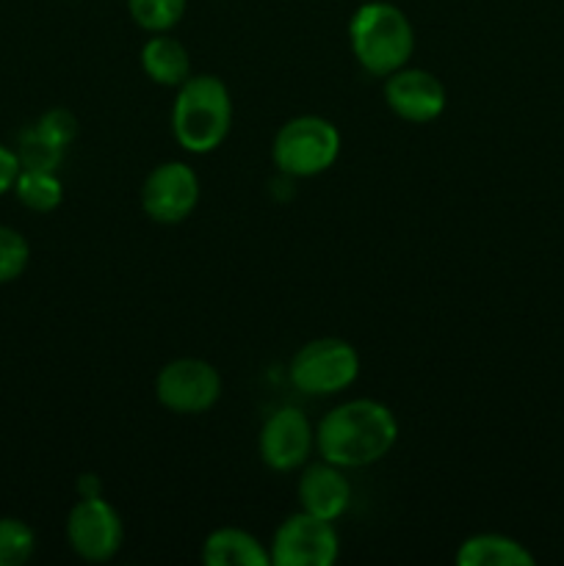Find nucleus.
I'll list each match as a JSON object with an SVG mask.
<instances>
[{"label": "nucleus", "mask_w": 564, "mask_h": 566, "mask_svg": "<svg viewBox=\"0 0 564 566\" xmlns=\"http://www.w3.org/2000/svg\"><path fill=\"white\" fill-rule=\"evenodd\" d=\"M155 398L175 415H205L221 398V376L208 359H171L158 370Z\"/></svg>", "instance_id": "423d86ee"}, {"label": "nucleus", "mask_w": 564, "mask_h": 566, "mask_svg": "<svg viewBox=\"0 0 564 566\" xmlns=\"http://www.w3.org/2000/svg\"><path fill=\"white\" fill-rule=\"evenodd\" d=\"M36 551V534L20 517H0V566H22Z\"/></svg>", "instance_id": "6ab92c4d"}, {"label": "nucleus", "mask_w": 564, "mask_h": 566, "mask_svg": "<svg viewBox=\"0 0 564 566\" xmlns=\"http://www.w3.org/2000/svg\"><path fill=\"white\" fill-rule=\"evenodd\" d=\"M202 562L208 566H271V556L258 536L227 525L202 542Z\"/></svg>", "instance_id": "4468645a"}, {"label": "nucleus", "mask_w": 564, "mask_h": 566, "mask_svg": "<svg viewBox=\"0 0 564 566\" xmlns=\"http://www.w3.org/2000/svg\"><path fill=\"white\" fill-rule=\"evenodd\" d=\"M315 446V431L307 415L296 407H282L265 418L258 437L260 459L269 470L291 473L307 462Z\"/></svg>", "instance_id": "9d476101"}, {"label": "nucleus", "mask_w": 564, "mask_h": 566, "mask_svg": "<svg viewBox=\"0 0 564 566\" xmlns=\"http://www.w3.org/2000/svg\"><path fill=\"white\" fill-rule=\"evenodd\" d=\"M31 263V243L20 230L0 224V285L20 280Z\"/></svg>", "instance_id": "aec40b11"}, {"label": "nucleus", "mask_w": 564, "mask_h": 566, "mask_svg": "<svg viewBox=\"0 0 564 566\" xmlns=\"http://www.w3.org/2000/svg\"><path fill=\"white\" fill-rule=\"evenodd\" d=\"M14 153L20 158L22 169L31 171H55L61 166V160H64V147L50 142L36 125H28L25 130H20Z\"/></svg>", "instance_id": "f3484780"}, {"label": "nucleus", "mask_w": 564, "mask_h": 566, "mask_svg": "<svg viewBox=\"0 0 564 566\" xmlns=\"http://www.w3.org/2000/svg\"><path fill=\"white\" fill-rule=\"evenodd\" d=\"M269 556L271 566H332L341 556V539L330 520L296 512L276 528Z\"/></svg>", "instance_id": "0eeeda50"}, {"label": "nucleus", "mask_w": 564, "mask_h": 566, "mask_svg": "<svg viewBox=\"0 0 564 566\" xmlns=\"http://www.w3.org/2000/svg\"><path fill=\"white\" fill-rule=\"evenodd\" d=\"M398 440V420L387 403L374 398H354L341 403L315 429V448L324 462L343 470L368 468L382 462Z\"/></svg>", "instance_id": "f257e3e1"}, {"label": "nucleus", "mask_w": 564, "mask_h": 566, "mask_svg": "<svg viewBox=\"0 0 564 566\" xmlns=\"http://www.w3.org/2000/svg\"><path fill=\"white\" fill-rule=\"evenodd\" d=\"M66 542L83 562H111L125 545V523L103 495L81 497L66 517Z\"/></svg>", "instance_id": "6e6552de"}, {"label": "nucleus", "mask_w": 564, "mask_h": 566, "mask_svg": "<svg viewBox=\"0 0 564 566\" xmlns=\"http://www.w3.org/2000/svg\"><path fill=\"white\" fill-rule=\"evenodd\" d=\"M199 177L182 160L155 166L142 186V210L155 224H180L197 210Z\"/></svg>", "instance_id": "1a4fd4ad"}, {"label": "nucleus", "mask_w": 564, "mask_h": 566, "mask_svg": "<svg viewBox=\"0 0 564 566\" xmlns=\"http://www.w3.org/2000/svg\"><path fill=\"white\" fill-rule=\"evenodd\" d=\"M341 155V133L330 119L315 114L293 116L276 130L271 142V160L276 171L296 180L324 175Z\"/></svg>", "instance_id": "20e7f679"}, {"label": "nucleus", "mask_w": 564, "mask_h": 566, "mask_svg": "<svg viewBox=\"0 0 564 566\" xmlns=\"http://www.w3.org/2000/svg\"><path fill=\"white\" fill-rule=\"evenodd\" d=\"M22 166H20V158H17V153L11 147H6V144H0V197H6L9 191H14V182L17 177H20Z\"/></svg>", "instance_id": "4be33fe9"}, {"label": "nucleus", "mask_w": 564, "mask_h": 566, "mask_svg": "<svg viewBox=\"0 0 564 566\" xmlns=\"http://www.w3.org/2000/svg\"><path fill=\"white\" fill-rule=\"evenodd\" d=\"M288 376H291V385L304 396H337L357 381L359 354L352 343L341 337H318L293 354Z\"/></svg>", "instance_id": "39448f33"}, {"label": "nucleus", "mask_w": 564, "mask_h": 566, "mask_svg": "<svg viewBox=\"0 0 564 566\" xmlns=\"http://www.w3.org/2000/svg\"><path fill=\"white\" fill-rule=\"evenodd\" d=\"M188 0H127L133 22L147 33H169L186 17Z\"/></svg>", "instance_id": "a211bd4d"}, {"label": "nucleus", "mask_w": 564, "mask_h": 566, "mask_svg": "<svg viewBox=\"0 0 564 566\" xmlns=\"http://www.w3.org/2000/svg\"><path fill=\"white\" fill-rule=\"evenodd\" d=\"M138 61H142L144 75L164 88H177L191 77V55L186 44L169 33H153L142 44Z\"/></svg>", "instance_id": "ddd939ff"}, {"label": "nucleus", "mask_w": 564, "mask_h": 566, "mask_svg": "<svg viewBox=\"0 0 564 566\" xmlns=\"http://www.w3.org/2000/svg\"><path fill=\"white\" fill-rule=\"evenodd\" d=\"M171 136L186 153L208 155L224 144L232 127V97L216 75H191L175 88Z\"/></svg>", "instance_id": "f03ea898"}, {"label": "nucleus", "mask_w": 564, "mask_h": 566, "mask_svg": "<svg viewBox=\"0 0 564 566\" xmlns=\"http://www.w3.org/2000/svg\"><path fill=\"white\" fill-rule=\"evenodd\" d=\"M14 197L33 213H53L64 202V186L55 171L22 169L14 182Z\"/></svg>", "instance_id": "dca6fc26"}, {"label": "nucleus", "mask_w": 564, "mask_h": 566, "mask_svg": "<svg viewBox=\"0 0 564 566\" xmlns=\"http://www.w3.org/2000/svg\"><path fill=\"white\" fill-rule=\"evenodd\" d=\"M77 495L81 497H97L103 495V484L94 473H81L77 475Z\"/></svg>", "instance_id": "5701e85b"}, {"label": "nucleus", "mask_w": 564, "mask_h": 566, "mask_svg": "<svg viewBox=\"0 0 564 566\" xmlns=\"http://www.w3.org/2000/svg\"><path fill=\"white\" fill-rule=\"evenodd\" d=\"M459 566H534L529 547L503 534H476L459 545Z\"/></svg>", "instance_id": "2eb2a0df"}, {"label": "nucleus", "mask_w": 564, "mask_h": 566, "mask_svg": "<svg viewBox=\"0 0 564 566\" xmlns=\"http://www.w3.org/2000/svg\"><path fill=\"white\" fill-rule=\"evenodd\" d=\"M33 125H36L39 130L50 138V142H55L59 147H64V149L75 142L77 130H81V125H77V116L66 108L44 111V114L39 116Z\"/></svg>", "instance_id": "412c9836"}, {"label": "nucleus", "mask_w": 564, "mask_h": 566, "mask_svg": "<svg viewBox=\"0 0 564 566\" xmlns=\"http://www.w3.org/2000/svg\"><path fill=\"white\" fill-rule=\"evenodd\" d=\"M385 103L398 119L426 125L446 111V86L429 70L401 66L385 77Z\"/></svg>", "instance_id": "9b49d317"}, {"label": "nucleus", "mask_w": 564, "mask_h": 566, "mask_svg": "<svg viewBox=\"0 0 564 566\" xmlns=\"http://www.w3.org/2000/svg\"><path fill=\"white\" fill-rule=\"evenodd\" d=\"M296 492L299 503H302V512L315 514L321 520H330V523L343 517L348 503H352V484L343 475V468H337L332 462H318L304 468Z\"/></svg>", "instance_id": "f8f14e48"}, {"label": "nucleus", "mask_w": 564, "mask_h": 566, "mask_svg": "<svg viewBox=\"0 0 564 566\" xmlns=\"http://www.w3.org/2000/svg\"><path fill=\"white\" fill-rule=\"evenodd\" d=\"M348 44L365 72L387 77L412 59L415 28L398 6L387 0H368L352 14Z\"/></svg>", "instance_id": "7ed1b4c3"}]
</instances>
